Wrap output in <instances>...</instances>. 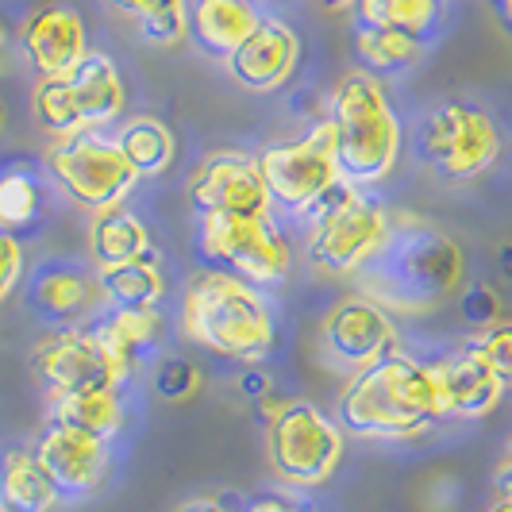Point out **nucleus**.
Here are the masks:
<instances>
[{"label":"nucleus","mask_w":512,"mask_h":512,"mask_svg":"<svg viewBox=\"0 0 512 512\" xmlns=\"http://www.w3.org/2000/svg\"><path fill=\"white\" fill-rule=\"evenodd\" d=\"M301 66V35L297 27L266 12V20L251 31V39L228 58V74L247 93H278Z\"/></svg>","instance_id":"18"},{"label":"nucleus","mask_w":512,"mask_h":512,"mask_svg":"<svg viewBox=\"0 0 512 512\" xmlns=\"http://www.w3.org/2000/svg\"><path fill=\"white\" fill-rule=\"evenodd\" d=\"M255 158L274 212H285L293 220H312L347 185L339 174L335 131L328 120L312 124L301 139L274 143V147L258 151Z\"/></svg>","instance_id":"6"},{"label":"nucleus","mask_w":512,"mask_h":512,"mask_svg":"<svg viewBox=\"0 0 512 512\" xmlns=\"http://www.w3.org/2000/svg\"><path fill=\"white\" fill-rule=\"evenodd\" d=\"M174 512H239V509H231L224 497H193V501L178 505Z\"/></svg>","instance_id":"37"},{"label":"nucleus","mask_w":512,"mask_h":512,"mask_svg":"<svg viewBox=\"0 0 512 512\" xmlns=\"http://www.w3.org/2000/svg\"><path fill=\"white\" fill-rule=\"evenodd\" d=\"M62 497L35 451L12 447L0 455V505L8 512H51Z\"/></svg>","instance_id":"23"},{"label":"nucleus","mask_w":512,"mask_h":512,"mask_svg":"<svg viewBox=\"0 0 512 512\" xmlns=\"http://www.w3.org/2000/svg\"><path fill=\"white\" fill-rule=\"evenodd\" d=\"M35 459L51 474L54 489L62 501H85L104 486L112 470V443L93 439L85 432H74L66 424L47 420L43 436L35 439Z\"/></svg>","instance_id":"16"},{"label":"nucleus","mask_w":512,"mask_h":512,"mask_svg":"<svg viewBox=\"0 0 512 512\" xmlns=\"http://www.w3.org/2000/svg\"><path fill=\"white\" fill-rule=\"evenodd\" d=\"M47 420L112 443V439L124 432L128 409H124L120 389H93V393H74V397L51 401V416H47Z\"/></svg>","instance_id":"25"},{"label":"nucleus","mask_w":512,"mask_h":512,"mask_svg":"<svg viewBox=\"0 0 512 512\" xmlns=\"http://www.w3.org/2000/svg\"><path fill=\"white\" fill-rule=\"evenodd\" d=\"M355 278L362 293L389 312H432L462 285L466 255L443 228L405 216L393 220L378 255Z\"/></svg>","instance_id":"2"},{"label":"nucleus","mask_w":512,"mask_h":512,"mask_svg":"<svg viewBox=\"0 0 512 512\" xmlns=\"http://www.w3.org/2000/svg\"><path fill=\"white\" fill-rule=\"evenodd\" d=\"M31 112L54 139L116 128L128 112V81L108 54L89 51L70 74L35 81Z\"/></svg>","instance_id":"5"},{"label":"nucleus","mask_w":512,"mask_h":512,"mask_svg":"<svg viewBox=\"0 0 512 512\" xmlns=\"http://www.w3.org/2000/svg\"><path fill=\"white\" fill-rule=\"evenodd\" d=\"M27 305L54 328L89 324L101 312V278L77 258H47L27 274Z\"/></svg>","instance_id":"15"},{"label":"nucleus","mask_w":512,"mask_h":512,"mask_svg":"<svg viewBox=\"0 0 512 512\" xmlns=\"http://www.w3.org/2000/svg\"><path fill=\"white\" fill-rule=\"evenodd\" d=\"M497 262H501L505 278H512V243H505V247H501V255H497Z\"/></svg>","instance_id":"40"},{"label":"nucleus","mask_w":512,"mask_h":512,"mask_svg":"<svg viewBox=\"0 0 512 512\" xmlns=\"http://www.w3.org/2000/svg\"><path fill=\"white\" fill-rule=\"evenodd\" d=\"M0 512H8V509H4V505H0Z\"/></svg>","instance_id":"44"},{"label":"nucleus","mask_w":512,"mask_h":512,"mask_svg":"<svg viewBox=\"0 0 512 512\" xmlns=\"http://www.w3.org/2000/svg\"><path fill=\"white\" fill-rule=\"evenodd\" d=\"M31 370H35V378L47 389L51 401L124 385V378L116 374V366L104 355L101 339L93 335L89 324L58 328V332L47 335L31 355Z\"/></svg>","instance_id":"12"},{"label":"nucleus","mask_w":512,"mask_h":512,"mask_svg":"<svg viewBox=\"0 0 512 512\" xmlns=\"http://www.w3.org/2000/svg\"><path fill=\"white\" fill-rule=\"evenodd\" d=\"M493 489H497V501H512V443L493 470Z\"/></svg>","instance_id":"36"},{"label":"nucleus","mask_w":512,"mask_h":512,"mask_svg":"<svg viewBox=\"0 0 512 512\" xmlns=\"http://www.w3.org/2000/svg\"><path fill=\"white\" fill-rule=\"evenodd\" d=\"M462 320L470 328H493L505 320V305H501V293L489 282H474L466 293H462Z\"/></svg>","instance_id":"32"},{"label":"nucleus","mask_w":512,"mask_h":512,"mask_svg":"<svg viewBox=\"0 0 512 512\" xmlns=\"http://www.w3.org/2000/svg\"><path fill=\"white\" fill-rule=\"evenodd\" d=\"M320 347L335 370L359 374V370L397 351V324H393L389 308L370 301L366 293H355V297H343L328 312Z\"/></svg>","instance_id":"14"},{"label":"nucleus","mask_w":512,"mask_h":512,"mask_svg":"<svg viewBox=\"0 0 512 512\" xmlns=\"http://www.w3.org/2000/svg\"><path fill=\"white\" fill-rule=\"evenodd\" d=\"M178 324L189 343L235 362H262L278 339V320L266 289L216 266L197 270L185 282Z\"/></svg>","instance_id":"3"},{"label":"nucleus","mask_w":512,"mask_h":512,"mask_svg":"<svg viewBox=\"0 0 512 512\" xmlns=\"http://www.w3.org/2000/svg\"><path fill=\"white\" fill-rule=\"evenodd\" d=\"M116 16L135 24L151 47H174L189 35V0H104Z\"/></svg>","instance_id":"30"},{"label":"nucleus","mask_w":512,"mask_h":512,"mask_svg":"<svg viewBox=\"0 0 512 512\" xmlns=\"http://www.w3.org/2000/svg\"><path fill=\"white\" fill-rule=\"evenodd\" d=\"M4 124H8V108H4V97H0V131H4Z\"/></svg>","instance_id":"42"},{"label":"nucleus","mask_w":512,"mask_h":512,"mask_svg":"<svg viewBox=\"0 0 512 512\" xmlns=\"http://www.w3.org/2000/svg\"><path fill=\"white\" fill-rule=\"evenodd\" d=\"M262 20V0H189V39L208 58L228 62Z\"/></svg>","instance_id":"21"},{"label":"nucleus","mask_w":512,"mask_h":512,"mask_svg":"<svg viewBox=\"0 0 512 512\" xmlns=\"http://www.w3.org/2000/svg\"><path fill=\"white\" fill-rule=\"evenodd\" d=\"M324 12H347V8H355V0H316Z\"/></svg>","instance_id":"39"},{"label":"nucleus","mask_w":512,"mask_h":512,"mask_svg":"<svg viewBox=\"0 0 512 512\" xmlns=\"http://www.w3.org/2000/svg\"><path fill=\"white\" fill-rule=\"evenodd\" d=\"M239 512H316L301 493H258Z\"/></svg>","instance_id":"35"},{"label":"nucleus","mask_w":512,"mask_h":512,"mask_svg":"<svg viewBox=\"0 0 512 512\" xmlns=\"http://www.w3.org/2000/svg\"><path fill=\"white\" fill-rule=\"evenodd\" d=\"M489 4L497 8V16H501V20H505V27L512 31V0H489Z\"/></svg>","instance_id":"38"},{"label":"nucleus","mask_w":512,"mask_h":512,"mask_svg":"<svg viewBox=\"0 0 512 512\" xmlns=\"http://www.w3.org/2000/svg\"><path fill=\"white\" fill-rule=\"evenodd\" d=\"M389 228H393V212L370 189L343 185L332 201L308 220V266L320 274H332V278H355L362 266L378 255Z\"/></svg>","instance_id":"7"},{"label":"nucleus","mask_w":512,"mask_h":512,"mask_svg":"<svg viewBox=\"0 0 512 512\" xmlns=\"http://www.w3.org/2000/svg\"><path fill=\"white\" fill-rule=\"evenodd\" d=\"M97 278H101V297L108 308H158L170 293L162 262L154 251L147 258L124 262V266L97 270Z\"/></svg>","instance_id":"26"},{"label":"nucleus","mask_w":512,"mask_h":512,"mask_svg":"<svg viewBox=\"0 0 512 512\" xmlns=\"http://www.w3.org/2000/svg\"><path fill=\"white\" fill-rule=\"evenodd\" d=\"M359 24L397 27L409 31L420 43L436 39L447 24V0H355Z\"/></svg>","instance_id":"29"},{"label":"nucleus","mask_w":512,"mask_h":512,"mask_svg":"<svg viewBox=\"0 0 512 512\" xmlns=\"http://www.w3.org/2000/svg\"><path fill=\"white\" fill-rule=\"evenodd\" d=\"M93 335L101 339L104 355L112 359L116 374L128 382L131 370L143 359H151L166 335V324L158 316V308H101L89 320Z\"/></svg>","instance_id":"20"},{"label":"nucleus","mask_w":512,"mask_h":512,"mask_svg":"<svg viewBox=\"0 0 512 512\" xmlns=\"http://www.w3.org/2000/svg\"><path fill=\"white\" fill-rule=\"evenodd\" d=\"M112 139L120 143L124 158L131 162V170L143 178H162L170 166H174V154H178V139L174 131L166 128L158 116H131L120 120Z\"/></svg>","instance_id":"24"},{"label":"nucleus","mask_w":512,"mask_h":512,"mask_svg":"<svg viewBox=\"0 0 512 512\" xmlns=\"http://www.w3.org/2000/svg\"><path fill=\"white\" fill-rule=\"evenodd\" d=\"M424 47L428 43H420L416 35L397 31V27H355V51L362 58V70L374 77H393L412 70L424 58Z\"/></svg>","instance_id":"28"},{"label":"nucleus","mask_w":512,"mask_h":512,"mask_svg":"<svg viewBox=\"0 0 512 512\" xmlns=\"http://www.w3.org/2000/svg\"><path fill=\"white\" fill-rule=\"evenodd\" d=\"M266 459L285 486H328L343 462V428L312 401H285L266 420Z\"/></svg>","instance_id":"9"},{"label":"nucleus","mask_w":512,"mask_h":512,"mask_svg":"<svg viewBox=\"0 0 512 512\" xmlns=\"http://www.w3.org/2000/svg\"><path fill=\"white\" fill-rule=\"evenodd\" d=\"M4 39H8V27L0 24V43H4Z\"/></svg>","instance_id":"43"},{"label":"nucleus","mask_w":512,"mask_h":512,"mask_svg":"<svg viewBox=\"0 0 512 512\" xmlns=\"http://www.w3.org/2000/svg\"><path fill=\"white\" fill-rule=\"evenodd\" d=\"M185 197L197 220L208 216H262L274 212L258 158L243 151H216L193 170Z\"/></svg>","instance_id":"13"},{"label":"nucleus","mask_w":512,"mask_h":512,"mask_svg":"<svg viewBox=\"0 0 512 512\" xmlns=\"http://www.w3.org/2000/svg\"><path fill=\"white\" fill-rule=\"evenodd\" d=\"M47 197H51V178L39 174L27 162H4L0 166V228L20 231L31 228L43 212H47Z\"/></svg>","instance_id":"27"},{"label":"nucleus","mask_w":512,"mask_h":512,"mask_svg":"<svg viewBox=\"0 0 512 512\" xmlns=\"http://www.w3.org/2000/svg\"><path fill=\"white\" fill-rule=\"evenodd\" d=\"M151 251V228L128 205L97 212L89 220V258H93L97 270H112V266H124V262H135V258H147Z\"/></svg>","instance_id":"22"},{"label":"nucleus","mask_w":512,"mask_h":512,"mask_svg":"<svg viewBox=\"0 0 512 512\" xmlns=\"http://www.w3.org/2000/svg\"><path fill=\"white\" fill-rule=\"evenodd\" d=\"M436 370L451 420H482L509 393V385L497 378V370L482 359V351L474 343H462L459 351H451L447 359H439Z\"/></svg>","instance_id":"19"},{"label":"nucleus","mask_w":512,"mask_h":512,"mask_svg":"<svg viewBox=\"0 0 512 512\" xmlns=\"http://www.w3.org/2000/svg\"><path fill=\"white\" fill-rule=\"evenodd\" d=\"M27 278V251L16 231L0 228V305L20 289Z\"/></svg>","instance_id":"33"},{"label":"nucleus","mask_w":512,"mask_h":512,"mask_svg":"<svg viewBox=\"0 0 512 512\" xmlns=\"http://www.w3.org/2000/svg\"><path fill=\"white\" fill-rule=\"evenodd\" d=\"M470 343H474V347L482 351V359L497 370V378L512 389V320H501V324H493V328H482Z\"/></svg>","instance_id":"31"},{"label":"nucleus","mask_w":512,"mask_h":512,"mask_svg":"<svg viewBox=\"0 0 512 512\" xmlns=\"http://www.w3.org/2000/svg\"><path fill=\"white\" fill-rule=\"evenodd\" d=\"M339 428L359 439H416L451 420L436 362L393 351L351 374L335 405Z\"/></svg>","instance_id":"1"},{"label":"nucleus","mask_w":512,"mask_h":512,"mask_svg":"<svg viewBox=\"0 0 512 512\" xmlns=\"http://www.w3.org/2000/svg\"><path fill=\"white\" fill-rule=\"evenodd\" d=\"M154 389L170 401H185L193 389H197V370L185 359H166L154 374Z\"/></svg>","instance_id":"34"},{"label":"nucleus","mask_w":512,"mask_h":512,"mask_svg":"<svg viewBox=\"0 0 512 512\" xmlns=\"http://www.w3.org/2000/svg\"><path fill=\"white\" fill-rule=\"evenodd\" d=\"M328 124L335 131V158L347 185L374 189L397 170L405 128L382 77L366 70L339 77L328 101Z\"/></svg>","instance_id":"4"},{"label":"nucleus","mask_w":512,"mask_h":512,"mask_svg":"<svg viewBox=\"0 0 512 512\" xmlns=\"http://www.w3.org/2000/svg\"><path fill=\"white\" fill-rule=\"evenodd\" d=\"M416 158L443 181H474L501 158V131L486 108L443 101L416 124Z\"/></svg>","instance_id":"8"},{"label":"nucleus","mask_w":512,"mask_h":512,"mask_svg":"<svg viewBox=\"0 0 512 512\" xmlns=\"http://www.w3.org/2000/svg\"><path fill=\"white\" fill-rule=\"evenodd\" d=\"M486 512H512V501H493Z\"/></svg>","instance_id":"41"},{"label":"nucleus","mask_w":512,"mask_h":512,"mask_svg":"<svg viewBox=\"0 0 512 512\" xmlns=\"http://www.w3.org/2000/svg\"><path fill=\"white\" fill-rule=\"evenodd\" d=\"M20 54L27 66L39 77L70 74L77 62L89 54V27L85 16L66 0H47L35 12H27V20L16 31Z\"/></svg>","instance_id":"17"},{"label":"nucleus","mask_w":512,"mask_h":512,"mask_svg":"<svg viewBox=\"0 0 512 512\" xmlns=\"http://www.w3.org/2000/svg\"><path fill=\"white\" fill-rule=\"evenodd\" d=\"M47 178L85 212H108L124 205L131 189L139 185V174L131 170L120 143L108 131H81L70 139H54L43 158Z\"/></svg>","instance_id":"10"},{"label":"nucleus","mask_w":512,"mask_h":512,"mask_svg":"<svg viewBox=\"0 0 512 512\" xmlns=\"http://www.w3.org/2000/svg\"><path fill=\"white\" fill-rule=\"evenodd\" d=\"M197 247L216 270L239 274L243 282L258 285V289L285 282L289 266H293V247H289L285 231L278 228L274 212L197 220Z\"/></svg>","instance_id":"11"}]
</instances>
